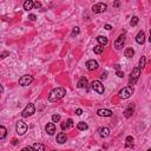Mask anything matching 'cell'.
Returning a JSON list of instances; mask_svg holds the SVG:
<instances>
[{
	"mask_svg": "<svg viewBox=\"0 0 151 151\" xmlns=\"http://www.w3.org/2000/svg\"><path fill=\"white\" fill-rule=\"evenodd\" d=\"M66 95V90L64 87H57L53 89L49 95V102H57V100L62 99Z\"/></svg>",
	"mask_w": 151,
	"mask_h": 151,
	"instance_id": "1",
	"label": "cell"
},
{
	"mask_svg": "<svg viewBox=\"0 0 151 151\" xmlns=\"http://www.w3.org/2000/svg\"><path fill=\"white\" fill-rule=\"evenodd\" d=\"M139 76H141V70L138 69V67H135V69L132 70V72H131L130 74V78H129V84L130 85H133L137 83V80L139 79Z\"/></svg>",
	"mask_w": 151,
	"mask_h": 151,
	"instance_id": "2",
	"label": "cell"
},
{
	"mask_svg": "<svg viewBox=\"0 0 151 151\" xmlns=\"http://www.w3.org/2000/svg\"><path fill=\"white\" fill-rule=\"evenodd\" d=\"M133 93V89L131 86H126V87H123V89L119 91V97L122 99H128V98L131 97V95Z\"/></svg>",
	"mask_w": 151,
	"mask_h": 151,
	"instance_id": "3",
	"label": "cell"
},
{
	"mask_svg": "<svg viewBox=\"0 0 151 151\" xmlns=\"http://www.w3.org/2000/svg\"><path fill=\"white\" fill-rule=\"evenodd\" d=\"M27 129H28V126H27V124L26 123H24L23 120H19L18 123H17V126H16V131H17V133L18 135H24V133L27 131Z\"/></svg>",
	"mask_w": 151,
	"mask_h": 151,
	"instance_id": "4",
	"label": "cell"
},
{
	"mask_svg": "<svg viewBox=\"0 0 151 151\" xmlns=\"http://www.w3.org/2000/svg\"><path fill=\"white\" fill-rule=\"evenodd\" d=\"M91 87H92L93 91H96V92L99 93V95L104 93V85H103L99 80H93L92 84H91Z\"/></svg>",
	"mask_w": 151,
	"mask_h": 151,
	"instance_id": "5",
	"label": "cell"
},
{
	"mask_svg": "<svg viewBox=\"0 0 151 151\" xmlns=\"http://www.w3.org/2000/svg\"><path fill=\"white\" fill-rule=\"evenodd\" d=\"M36 112V108H34V105L33 104H30L26 106L25 109H24V111H23V113H21V116H23L24 118H26V117H30V116H32L33 113Z\"/></svg>",
	"mask_w": 151,
	"mask_h": 151,
	"instance_id": "6",
	"label": "cell"
},
{
	"mask_svg": "<svg viewBox=\"0 0 151 151\" xmlns=\"http://www.w3.org/2000/svg\"><path fill=\"white\" fill-rule=\"evenodd\" d=\"M32 82H33V77L30 76V74H25V76H23V77L19 79V84H20L21 86H27V85H30Z\"/></svg>",
	"mask_w": 151,
	"mask_h": 151,
	"instance_id": "7",
	"label": "cell"
},
{
	"mask_svg": "<svg viewBox=\"0 0 151 151\" xmlns=\"http://www.w3.org/2000/svg\"><path fill=\"white\" fill-rule=\"evenodd\" d=\"M106 8H108V5L104 3H98L96 4V5L92 6V12L93 13H102L104 12V11H106Z\"/></svg>",
	"mask_w": 151,
	"mask_h": 151,
	"instance_id": "8",
	"label": "cell"
},
{
	"mask_svg": "<svg viewBox=\"0 0 151 151\" xmlns=\"http://www.w3.org/2000/svg\"><path fill=\"white\" fill-rule=\"evenodd\" d=\"M124 43H125V36H124V34H120V36L115 40V44H113V45H115V49L120 50L123 47Z\"/></svg>",
	"mask_w": 151,
	"mask_h": 151,
	"instance_id": "9",
	"label": "cell"
},
{
	"mask_svg": "<svg viewBox=\"0 0 151 151\" xmlns=\"http://www.w3.org/2000/svg\"><path fill=\"white\" fill-rule=\"evenodd\" d=\"M85 66H86V69L89 71H95V70L98 69V63L96 62L95 59H91V60H87Z\"/></svg>",
	"mask_w": 151,
	"mask_h": 151,
	"instance_id": "10",
	"label": "cell"
},
{
	"mask_svg": "<svg viewBox=\"0 0 151 151\" xmlns=\"http://www.w3.org/2000/svg\"><path fill=\"white\" fill-rule=\"evenodd\" d=\"M133 112H135V104H133V103H130V104L128 105V108L125 109V111H124V116H125L126 118H129L133 115Z\"/></svg>",
	"mask_w": 151,
	"mask_h": 151,
	"instance_id": "11",
	"label": "cell"
},
{
	"mask_svg": "<svg viewBox=\"0 0 151 151\" xmlns=\"http://www.w3.org/2000/svg\"><path fill=\"white\" fill-rule=\"evenodd\" d=\"M97 115L100 116V117H111L113 115V112L109 109H99L97 111Z\"/></svg>",
	"mask_w": 151,
	"mask_h": 151,
	"instance_id": "12",
	"label": "cell"
},
{
	"mask_svg": "<svg viewBox=\"0 0 151 151\" xmlns=\"http://www.w3.org/2000/svg\"><path fill=\"white\" fill-rule=\"evenodd\" d=\"M98 133H99L100 137L106 138V137H109V136H110V129L105 128V126H102V128L98 129Z\"/></svg>",
	"mask_w": 151,
	"mask_h": 151,
	"instance_id": "13",
	"label": "cell"
},
{
	"mask_svg": "<svg viewBox=\"0 0 151 151\" xmlns=\"http://www.w3.org/2000/svg\"><path fill=\"white\" fill-rule=\"evenodd\" d=\"M45 130H46V132L50 136L54 135V132H56V125H54V123H47L46 126H45Z\"/></svg>",
	"mask_w": 151,
	"mask_h": 151,
	"instance_id": "14",
	"label": "cell"
},
{
	"mask_svg": "<svg viewBox=\"0 0 151 151\" xmlns=\"http://www.w3.org/2000/svg\"><path fill=\"white\" fill-rule=\"evenodd\" d=\"M136 41H137V44H139V45L144 44V41H145V33H144L143 31H139L138 34L136 36Z\"/></svg>",
	"mask_w": 151,
	"mask_h": 151,
	"instance_id": "15",
	"label": "cell"
},
{
	"mask_svg": "<svg viewBox=\"0 0 151 151\" xmlns=\"http://www.w3.org/2000/svg\"><path fill=\"white\" fill-rule=\"evenodd\" d=\"M66 141H67V136H66V133L60 132V133H58V135H57V142H58L59 144H64V143H66Z\"/></svg>",
	"mask_w": 151,
	"mask_h": 151,
	"instance_id": "16",
	"label": "cell"
},
{
	"mask_svg": "<svg viewBox=\"0 0 151 151\" xmlns=\"http://www.w3.org/2000/svg\"><path fill=\"white\" fill-rule=\"evenodd\" d=\"M97 41H98V45H102V46H105V45H108L109 43V39L104 36H98L97 37Z\"/></svg>",
	"mask_w": 151,
	"mask_h": 151,
	"instance_id": "17",
	"label": "cell"
},
{
	"mask_svg": "<svg viewBox=\"0 0 151 151\" xmlns=\"http://www.w3.org/2000/svg\"><path fill=\"white\" fill-rule=\"evenodd\" d=\"M33 7H34V3L32 1V0H27V1L24 3V10H25V11H30V10H32Z\"/></svg>",
	"mask_w": 151,
	"mask_h": 151,
	"instance_id": "18",
	"label": "cell"
},
{
	"mask_svg": "<svg viewBox=\"0 0 151 151\" xmlns=\"http://www.w3.org/2000/svg\"><path fill=\"white\" fill-rule=\"evenodd\" d=\"M86 86H87V79L85 77H82L79 79V82H78V87L79 89H85Z\"/></svg>",
	"mask_w": 151,
	"mask_h": 151,
	"instance_id": "19",
	"label": "cell"
},
{
	"mask_svg": "<svg viewBox=\"0 0 151 151\" xmlns=\"http://www.w3.org/2000/svg\"><path fill=\"white\" fill-rule=\"evenodd\" d=\"M124 54H125L126 58H131V57H133V54H135V50H133L132 47H128V49L125 50V52H124Z\"/></svg>",
	"mask_w": 151,
	"mask_h": 151,
	"instance_id": "20",
	"label": "cell"
},
{
	"mask_svg": "<svg viewBox=\"0 0 151 151\" xmlns=\"http://www.w3.org/2000/svg\"><path fill=\"white\" fill-rule=\"evenodd\" d=\"M125 146L126 148H132L133 146V137H131V136H128V137H126Z\"/></svg>",
	"mask_w": 151,
	"mask_h": 151,
	"instance_id": "21",
	"label": "cell"
},
{
	"mask_svg": "<svg viewBox=\"0 0 151 151\" xmlns=\"http://www.w3.org/2000/svg\"><path fill=\"white\" fill-rule=\"evenodd\" d=\"M87 128H89V125H87L85 122H79V123L77 124V129H78V130H80V131L87 130Z\"/></svg>",
	"mask_w": 151,
	"mask_h": 151,
	"instance_id": "22",
	"label": "cell"
},
{
	"mask_svg": "<svg viewBox=\"0 0 151 151\" xmlns=\"http://www.w3.org/2000/svg\"><path fill=\"white\" fill-rule=\"evenodd\" d=\"M6 136H7V130H6V128L3 125H0V139L6 138Z\"/></svg>",
	"mask_w": 151,
	"mask_h": 151,
	"instance_id": "23",
	"label": "cell"
},
{
	"mask_svg": "<svg viewBox=\"0 0 151 151\" xmlns=\"http://www.w3.org/2000/svg\"><path fill=\"white\" fill-rule=\"evenodd\" d=\"M32 148L34 149V151H45V145L40 143H36Z\"/></svg>",
	"mask_w": 151,
	"mask_h": 151,
	"instance_id": "24",
	"label": "cell"
},
{
	"mask_svg": "<svg viewBox=\"0 0 151 151\" xmlns=\"http://www.w3.org/2000/svg\"><path fill=\"white\" fill-rule=\"evenodd\" d=\"M145 65H146V58L144 56H142L141 60H139V66H138V69L139 70H143L144 67H145Z\"/></svg>",
	"mask_w": 151,
	"mask_h": 151,
	"instance_id": "25",
	"label": "cell"
},
{
	"mask_svg": "<svg viewBox=\"0 0 151 151\" xmlns=\"http://www.w3.org/2000/svg\"><path fill=\"white\" fill-rule=\"evenodd\" d=\"M93 51H95L96 54H100V53H103V51H104V46H102V45H97V46H95Z\"/></svg>",
	"mask_w": 151,
	"mask_h": 151,
	"instance_id": "26",
	"label": "cell"
},
{
	"mask_svg": "<svg viewBox=\"0 0 151 151\" xmlns=\"http://www.w3.org/2000/svg\"><path fill=\"white\" fill-rule=\"evenodd\" d=\"M138 21H139L138 17H132V19H131V21H130V25L131 26H136L137 24H138Z\"/></svg>",
	"mask_w": 151,
	"mask_h": 151,
	"instance_id": "27",
	"label": "cell"
},
{
	"mask_svg": "<svg viewBox=\"0 0 151 151\" xmlns=\"http://www.w3.org/2000/svg\"><path fill=\"white\" fill-rule=\"evenodd\" d=\"M59 120H60V115H53L52 116V122H53V123H58Z\"/></svg>",
	"mask_w": 151,
	"mask_h": 151,
	"instance_id": "28",
	"label": "cell"
},
{
	"mask_svg": "<svg viewBox=\"0 0 151 151\" xmlns=\"http://www.w3.org/2000/svg\"><path fill=\"white\" fill-rule=\"evenodd\" d=\"M79 32H80L79 27H73V31H72V37H74V36H77V34H79Z\"/></svg>",
	"mask_w": 151,
	"mask_h": 151,
	"instance_id": "29",
	"label": "cell"
},
{
	"mask_svg": "<svg viewBox=\"0 0 151 151\" xmlns=\"http://www.w3.org/2000/svg\"><path fill=\"white\" fill-rule=\"evenodd\" d=\"M66 124L69 125V128H73L74 126V124H73V120L70 118V119H67V122H66Z\"/></svg>",
	"mask_w": 151,
	"mask_h": 151,
	"instance_id": "30",
	"label": "cell"
},
{
	"mask_svg": "<svg viewBox=\"0 0 151 151\" xmlns=\"http://www.w3.org/2000/svg\"><path fill=\"white\" fill-rule=\"evenodd\" d=\"M21 151H34V149L32 146H25V148H23Z\"/></svg>",
	"mask_w": 151,
	"mask_h": 151,
	"instance_id": "31",
	"label": "cell"
},
{
	"mask_svg": "<svg viewBox=\"0 0 151 151\" xmlns=\"http://www.w3.org/2000/svg\"><path fill=\"white\" fill-rule=\"evenodd\" d=\"M116 74H117V76H118L119 78H123V77H124V72H123V71H120V70H118Z\"/></svg>",
	"mask_w": 151,
	"mask_h": 151,
	"instance_id": "32",
	"label": "cell"
},
{
	"mask_svg": "<svg viewBox=\"0 0 151 151\" xmlns=\"http://www.w3.org/2000/svg\"><path fill=\"white\" fill-rule=\"evenodd\" d=\"M28 19L31 21H34V20H37V16H34V14H30L28 16Z\"/></svg>",
	"mask_w": 151,
	"mask_h": 151,
	"instance_id": "33",
	"label": "cell"
},
{
	"mask_svg": "<svg viewBox=\"0 0 151 151\" xmlns=\"http://www.w3.org/2000/svg\"><path fill=\"white\" fill-rule=\"evenodd\" d=\"M66 129H69V125H67L66 124V122H65V123H62V130H66Z\"/></svg>",
	"mask_w": 151,
	"mask_h": 151,
	"instance_id": "34",
	"label": "cell"
},
{
	"mask_svg": "<svg viewBox=\"0 0 151 151\" xmlns=\"http://www.w3.org/2000/svg\"><path fill=\"white\" fill-rule=\"evenodd\" d=\"M34 7H36V8H41V3L36 1V3H34Z\"/></svg>",
	"mask_w": 151,
	"mask_h": 151,
	"instance_id": "35",
	"label": "cell"
},
{
	"mask_svg": "<svg viewBox=\"0 0 151 151\" xmlns=\"http://www.w3.org/2000/svg\"><path fill=\"white\" fill-rule=\"evenodd\" d=\"M82 113H83V110H82V109H77V110H76V115H77V116H80Z\"/></svg>",
	"mask_w": 151,
	"mask_h": 151,
	"instance_id": "36",
	"label": "cell"
},
{
	"mask_svg": "<svg viewBox=\"0 0 151 151\" xmlns=\"http://www.w3.org/2000/svg\"><path fill=\"white\" fill-rule=\"evenodd\" d=\"M104 27H105V30H108V31H110L111 28H112V26H111V25H109V24H106V25H105Z\"/></svg>",
	"mask_w": 151,
	"mask_h": 151,
	"instance_id": "37",
	"label": "cell"
},
{
	"mask_svg": "<svg viewBox=\"0 0 151 151\" xmlns=\"http://www.w3.org/2000/svg\"><path fill=\"white\" fill-rule=\"evenodd\" d=\"M6 56H8V52H4V53L0 54V58H5Z\"/></svg>",
	"mask_w": 151,
	"mask_h": 151,
	"instance_id": "38",
	"label": "cell"
},
{
	"mask_svg": "<svg viewBox=\"0 0 151 151\" xmlns=\"http://www.w3.org/2000/svg\"><path fill=\"white\" fill-rule=\"evenodd\" d=\"M106 77H108V73H106V72H104V73H103L102 76H100V78H102V79H105Z\"/></svg>",
	"mask_w": 151,
	"mask_h": 151,
	"instance_id": "39",
	"label": "cell"
},
{
	"mask_svg": "<svg viewBox=\"0 0 151 151\" xmlns=\"http://www.w3.org/2000/svg\"><path fill=\"white\" fill-rule=\"evenodd\" d=\"M113 6H115V7H119L120 3H119V1H116V3H113Z\"/></svg>",
	"mask_w": 151,
	"mask_h": 151,
	"instance_id": "40",
	"label": "cell"
},
{
	"mask_svg": "<svg viewBox=\"0 0 151 151\" xmlns=\"http://www.w3.org/2000/svg\"><path fill=\"white\" fill-rule=\"evenodd\" d=\"M12 144H13V145H17V144H18V141H17V139H13Z\"/></svg>",
	"mask_w": 151,
	"mask_h": 151,
	"instance_id": "41",
	"label": "cell"
},
{
	"mask_svg": "<svg viewBox=\"0 0 151 151\" xmlns=\"http://www.w3.org/2000/svg\"><path fill=\"white\" fill-rule=\"evenodd\" d=\"M115 67H116V70H117V71H118V70H119V69H120V67H119V65H116V66H115Z\"/></svg>",
	"mask_w": 151,
	"mask_h": 151,
	"instance_id": "42",
	"label": "cell"
}]
</instances>
